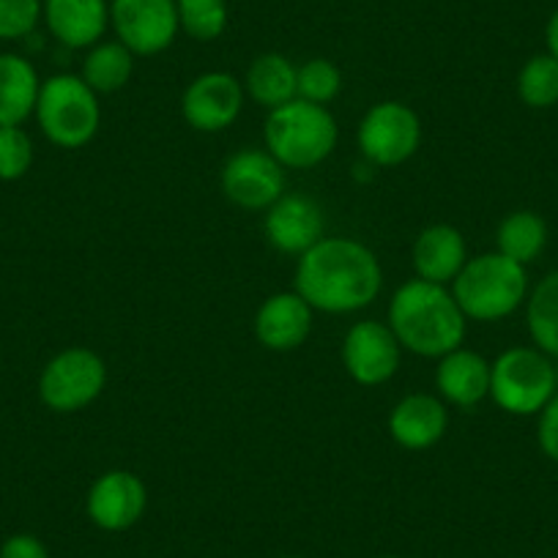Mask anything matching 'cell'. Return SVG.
Here are the masks:
<instances>
[{
    "instance_id": "9",
    "label": "cell",
    "mask_w": 558,
    "mask_h": 558,
    "mask_svg": "<svg viewBox=\"0 0 558 558\" xmlns=\"http://www.w3.org/2000/svg\"><path fill=\"white\" fill-rule=\"evenodd\" d=\"M110 25L132 56H159L179 36L175 0H110Z\"/></svg>"
},
{
    "instance_id": "28",
    "label": "cell",
    "mask_w": 558,
    "mask_h": 558,
    "mask_svg": "<svg viewBox=\"0 0 558 558\" xmlns=\"http://www.w3.org/2000/svg\"><path fill=\"white\" fill-rule=\"evenodd\" d=\"M34 165V143L23 126H0V181H20Z\"/></svg>"
},
{
    "instance_id": "26",
    "label": "cell",
    "mask_w": 558,
    "mask_h": 558,
    "mask_svg": "<svg viewBox=\"0 0 558 558\" xmlns=\"http://www.w3.org/2000/svg\"><path fill=\"white\" fill-rule=\"evenodd\" d=\"M179 25L195 41H214L228 28V3L225 0H175Z\"/></svg>"
},
{
    "instance_id": "22",
    "label": "cell",
    "mask_w": 558,
    "mask_h": 558,
    "mask_svg": "<svg viewBox=\"0 0 558 558\" xmlns=\"http://www.w3.org/2000/svg\"><path fill=\"white\" fill-rule=\"evenodd\" d=\"M134 72V56L121 45V41H99L88 50L83 61V74L80 77L85 80L90 90L96 96L101 94H116L123 85L132 80Z\"/></svg>"
},
{
    "instance_id": "34",
    "label": "cell",
    "mask_w": 558,
    "mask_h": 558,
    "mask_svg": "<svg viewBox=\"0 0 558 558\" xmlns=\"http://www.w3.org/2000/svg\"><path fill=\"white\" fill-rule=\"evenodd\" d=\"M384 558H397V556H384Z\"/></svg>"
},
{
    "instance_id": "14",
    "label": "cell",
    "mask_w": 558,
    "mask_h": 558,
    "mask_svg": "<svg viewBox=\"0 0 558 558\" xmlns=\"http://www.w3.org/2000/svg\"><path fill=\"white\" fill-rule=\"evenodd\" d=\"M263 228L274 250L302 257L324 239V208L307 195H282L266 211Z\"/></svg>"
},
{
    "instance_id": "23",
    "label": "cell",
    "mask_w": 558,
    "mask_h": 558,
    "mask_svg": "<svg viewBox=\"0 0 558 558\" xmlns=\"http://www.w3.org/2000/svg\"><path fill=\"white\" fill-rule=\"evenodd\" d=\"M547 244V225L542 222L539 214L534 211H514L498 225L496 233V246L504 257L509 260L525 263L536 260L542 250Z\"/></svg>"
},
{
    "instance_id": "20",
    "label": "cell",
    "mask_w": 558,
    "mask_h": 558,
    "mask_svg": "<svg viewBox=\"0 0 558 558\" xmlns=\"http://www.w3.org/2000/svg\"><path fill=\"white\" fill-rule=\"evenodd\" d=\"M41 80L34 63L17 52L0 56V126H23L36 112Z\"/></svg>"
},
{
    "instance_id": "27",
    "label": "cell",
    "mask_w": 558,
    "mask_h": 558,
    "mask_svg": "<svg viewBox=\"0 0 558 558\" xmlns=\"http://www.w3.org/2000/svg\"><path fill=\"white\" fill-rule=\"evenodd\" d=\"M342 90V72L329 58H313L299 66V99L329 105Z\"/></svg>"
},
{
    "instance_id": "12",
    "label": "cell",
    "mask_w": 558,
    "mask_h": 558,
    "mask_svg": "<svg viewBox=\"0 0 558 558\" xmlns=\"http://www.w3.org/2000/svg\"><path fill=\"white\" fill-rule=\"evenodd\" d=\"M244 107V85L228 72H206L186 85L181 116L195 132H225Z\"/></svg>"
},
{
    "instance_id": "8",
    "label": "cell",
    "mask_w": 558,
    "mask_h": 558,
    "mask_svg": "<svg viewBox=\"0 0 558 558\" xmlns=\"http://www.w3.org/2000/svg\"><path fill=\"white\" fill-rule=\"evenodd\" d=\"M359 151L378 168H397L418 151L422 121L402 101H378L359 123Z\"/></svg>"
},
{
    "instance_id": "2",
    "label": "cell",
    "mask_w": 558,
    "mask_h": 558,
    "mask_svg": "<svg viewBox=\"0 0 558 558\" xmlns=\"http://www.w3.org/2000/svg\"><path fill=\"white\" fill-rule=\"evenodd\" d=\"M465 315L447 286L408 279L389 304V329L405 351L425 359H441L463 345Z\"/></svg>"
},
{
    "instance_id": "10",
    "label": "cell",
    "mask_w": 558,
    "mask_h": 558,
    "mask_svg": "<svg viewBox=\"0 0 558 558\" xmlns=\"http://www.w3.org/2000/svg\"><path fill=\"white\" fill-rule=\"evenodd\" d=\"M222 192L244 211H268L286 195V168L268 151L246 148L225 162Z\"/></svg>"
},
{
    "instance_id": "15",
    "label": "cell",
    "mask_w": 558,
    "mask_h": 558,
    "mask_svg": "<svg viewBox=\"0 0 558 558\" xmlns=\"http://www.w3.org/2000/svg\"><path fill=\"white\" fill-rule=\"evenodd\" d=\"M315 310L296 291L274 293L255 315V337L263 348L277 353L296 351L313 331Z\"/></svg>"
},
{
    "instance_id": "5",
    "label": "cell",
    "mask_w": 558,
    "mask_h": 558,
    "mask_svg": "<svg viewBox=\"0 0 558 558\" xmlns=\"http://www.w3.org/2000/svg\"><path fill=\"white\" fill-rule=\"evenodd\" d=\"M34 116L52 146L83 148L99 132V96L80 74H56L41 83Z\"/></svg>"
},
{
    "instance_id": "32",
    "label": "cell",
    "mask_w": 558,
    "mask_h": 558,
    "mask_svg": "<svg viewBox=\"0 0 558 558\" xmlns=\"http://www.w3.org/2000/svg\"><path fill=\"white\" fill-rule=\"evenodd\" d=\"M545 39H547V50H550V56L558 58V9L550 17V23H547Z\"/></svg>"
},
{
    "instance_id": "7",
    "label": "cell",
    "mask_w": 558,
    "mask_h": 558,
    "mask_svg": "<svg viewBox=\"0 0 558 558\" xmlns=\"http://www.w3.org/2000/svg\"><path fill=\"white\" fill-rule=\"evenodd\" d=\"M107 386V364L90 348H66L45 364L39 397L50 411L74 413L96 400Z\"/></svg>"
},
{
    "instance_id": "29",
    "label": "cell",
    "mask_w": 558,
    "mask_h": 558,
    "mask_svg": "<svg viewBox=\"0 0 558 558\" xmlns=\"http://www.w3.org/2000/svg\"><path fill=\"white\" fill-rule=\"evenodd\" d=\"M41 20V0H0V41L25 39Z\"/></svg>"
},
{
    "instance_id": "24",
    "label": "cell",
    "mask_w": 558,
    "mask_h": 558,
    "mask_svg": "<svg viewBox=\"0 0 558 558\" xmlns=\"http://www.w3.org/2000/svg\"><path fill=\"white\" fill-rule=\"evenodd\" d=\"M525 320L539 351L558 359V271L547 274L534 288Z\"/></svg>"
},
{
    "instance_id": "30",
    "label": "cell",
    "mask_w": 558,
    "mask_h": 558,
    "mask_svg": "<svg viewBox=\"0 0 558 558\" xmlns=\"http://www.w3.org/2000/svg\"><path fill=\"white\" fill-rule=\"evenodd\" d=\"M539 413V427H536L539 447L547 458L558 463V391L550 397V402H547Z\"/></svg>"
},
{
    "instance_id": "21",
    "label": "cell",
    "mask_w": 558,
    "mask_h": 558,
    "mask_svg": "<svg viewBox=\"0 0 558 558\" xmlns=\"http://www.w3.org/2000/svg\"><path fill=\"white\" fill-rule=\"evenodd\" d=\"M244 94L268 112L299 99V66L279 52H263L246 69Z\"/></svg>"
},
{
    "instance_id": "13",
    "label": "cell",
    "mask_w": 558,
    "mask_h": 558,
    "mask_svg": "<svg viewBox=\"0 0 558 558\" xmlns=\"http://www.w3.org/2000/svg\"><path fill=\"white\" fill-rule=\"evenodd\" d=\"M85 509H88L90 523L99 525L101 531L132 529L148 509L146 482L132 471H105L90 485Z\"/></svg>"
},
{
    "instance_id": "4",
    "label": "cell",
    "mask_w": 558,
    "mask_h": 558,
    "mask_svg": "<svg viewBox=\"0 0 558 558\" xmlns=\"http://www.w3.org/2000/svg\"><path fill=\"white\" fill-rule=\"evenodd\" d=\"M529 291L525 266L509 260L501 252L469 257L463 271L454 277L452 296L465 318L501 320L523 304Z\"/></svg>"
},
{
    "instance_id": "25",
    "label": "cell",
    "mask_w": 558,
    "mask_h": 558,
    "mask_svg": "<svg viewBox=\"0 0 558 558\" xmlns=\"http://www.w3.org/2000/svg\"><path fill=\"white\" fill-rule=\"evenodd\" d=\"M518 94L534 110L558 105V58L534 56L518 74Z\"/></svg>"
},
{
    "instance_id": "3",
    "label": "cell",
    "mask_w": 558,
    "mask_h": 558,
    "mask_svg": "<svg viewBox=\"0 0 558 558\" xmlns=\"http://www.w3.org/2000/svg\"><path fill=\"white\" fill-rule=\"evenodd\" d=\"M263 140H266V151L282 168L310 170L335 154L340 129L324 105L293 99L268 112Z\"/></svg>"
},
{
    "instance_id": "17",
    "label": "cell",
    "mask_w": 558,
    "mask_h": 558,
    "mask_svg": "<svg viewBox=\"0 0 558 558\" xmlns=\"http://www.w3.org/2000/svg\"><path fill=\"white\" fill-rule=\"evenodd\" d=\"M449 427V411L438 397L416 391V395L402 397L389 413V433L397 447L408 452H422V449L436 447Z\"/></svg>"
},
{
    "instance_id": "33",
    "label": "cell",
    "mask_w": 558,
    "mask_h": 558,
    "mask_svg": "<svg viewBox=\"0 0 558 558\" xmlns=\"http://www.w3.org/2000/svg\"><path fill=\"white\" fill-rule=\"evenodd\" d=\"M279 558H302V556H279Z\"/></svg>"
},
{
    "instance_id": "6",
    "label": "cell",
    "mask_w": 558,
    "mask_h": 558,
    "mask_svg": "<svg viewBox=\"0 0 558 558\" xmlns=\"http://www.w3.org/2000/svg\"><path fill=\"white\" fill-rule=\"evenodd\" d=\"M556 395V369L534 348H509L490 364V397L514 416L539 413Z\"/></svg>"
},
{
    "instance_id": "31",
    "label": "cell",
    "mask_w": 558,
    "mask_h": 558,
    "mask_svg": "<svg viewBox=\"0 0 558 558\" xmlns=\"http://www.w3.org/2000/svg\"><path fill=\"white\" fill-rule=\"evenodd\" d=\"M0 558H50V553L39 536L14 534L0 545Z\"/></svg>"
},
{
    "instance_id": "18",
    "label": "cell",
    "mask_w": 558,
    "mask_h": 558,
    "mask_svg": "<svg viewBox=\"0 0 558 558\" xmlns=\"http://www.w3.org/2000/svg\"><path fill=\"white\" fill-rule=\"evenodd\" d=\"M411 260L418 279L436 282V286H452L469 260L463 233L452 225H430L413 241Z\"/></svg>"
},
{
    "instance_id": "11",
    "label": "cell",
    "mask_w": 558,
    "mask_h": 558,
    "mask_svg": "<svg viewBox=\"0 0 558 558\" xmlns=\"http://www.w3.org/2000/svg\"><path fill=\"white\" fill-rule=\"evenodd\" d=\"M400 353L402 348L395 331L380 320H359L348 329L342 342V364L348 375L362 386H380L395 378Z\"/></svg>"
},
{
    "instance_id": "1",
    "label": "cell",
    "mask_w": 558,
    "mask_h": 558,
    "mask_svg": "<svg viewBox=\"0 0 558 558\" xmlns=\"http://www.w3.org/2000/svg\"><path fill=\"white\" fill-rule=\"evenodd\" d=\"M384 271L362 241L324 235L299 257L296 293L313 310L329 315L359 313L378 299Z\"/></svg>"
},
{
    "instance_id": "16",
    "label": "cell",
    "mask_w": 558,
    "mask_h": 558,
    "mask_svg": "<svg viewBox=\"0 0 558 558\" xmlns=\"http://www.w3.org/2000/svg\"><path fill=\"white\" fill-rule=\"evenodd\" d=\"M41 20L50 34L72 50H90L110 25L107 0H41Z\"/></svg>"
},
{
    "instance_id": "19",
    "label": "cell",
    "mask_w": 558,
    "mask_h": 558,
    "mask_svg": "<svg viewBox=\"0 0 558 558\" xmlns=\"http://www.w3.org/2000/svg\"><path fill=\"white\" fill-rule=\"evenodd\" d=\"M438 395L458 408H471L490 395V364L469 348H454L438 359Z\"/></svg>"
}]
</instances>
